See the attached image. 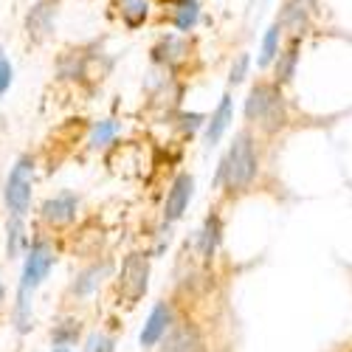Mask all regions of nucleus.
<instances>
[{
    "label": "nucleus",
    "mask_w": 352,
    "mask_h": 352,
    "mask_svg": "<svg viewBox=\"0 0 352 352\" xmlns=\"http://www.w3.org/2000/svg\"><path fill=\"white\" fill-rule=\"evenodd\" d=\"M54 259H56L54 248L45 240H37L25 256V268H23V279H20V290H17V307H14V321H17L20 333H25L28 324H32V296L43 285V279L51 274Z\"/></svg>",
    "instance_id": "f257e3e1"
},
{
    "label": "nucleus",
    "mask_w": 352,
    "mask_h": 352,
    "mask_svg": "<svg viewBox=\"0 0 352 352\" xmlns=\"http://www.w3.org/2000/svg\"><path fill=\"white\" fill-rule=\"evenodd\" d=\"M256 153H254V141L248 133H240L234 138L231 150L226 161L220 164V181H226L228 189H245L256 178Z\"/></svg>",
    "instance_id": "f03ea898"
},
{
    "label": "nucleus",
    "mask_w": 352,
    "mask_h": 352,
    "mask_svg": "<svg viewBox=\"0 0 352 352\" xmlns=\"http://www.w3.org/2000/svg\"><path fill=\"white\" fill-rule=\"evenodd\" d=\"M245 119L248 122H262L265 127L276 130L285 124V102H282V91L274 82H259L254 91L248 94L245 102Z\"/></svg>",
    "instance_id": "7ed1b4c3"
},
{
    "label": "nucleus",
    "mask_w": 352,
    "mask_h": 352,
    "mask_svg": "<svg viewBox=\"0 0 352 352\" xmlns=\"http://www.w3.org/2000/svg\"><path fill=\"white\" fill-rule=\"evenodd\" d=\"M32 186H34V161L23 155L12 172H9V181H6V206L14 217H23L32 206Z\"/></svg>",
    "instance_id": "20e7f679"
},
{
    "label": "nucleus",
    "mask_w": 352,
    "mask_h": 352,
    "mask_svg": "<svg viewBox=\"0 0 352 352\" xmlns=\"http://www.w3.org/2000/svg\"><path fill=\"white\" fill-rule=\"evenodd\" d=\"M146 285H150V259H146V254H130L122 265V296L127 302H138L146 293Z\"/></svg>",
    "instance_id": "39448f33"
},
{
    "label": "nucleus",
    "mask_w": 352,
    "mask_h": 352,
    "mask_svg": "<svg viewBox=\"0 0 352 352\" xmlns=\"http://www.w3.org/2000/svg\"><path fill=\"white\" fill-rule=\"evenodd\" d=\"M158 352H206V344L192 321H178L164 333Z\"/></svg>",
    "instance_id": "423d86ee"
},
{
    "label": "nucleus",
    "mask_w": 352,
    "mask_h": 352,
    "mask_svg": "<svg viewBox=\"0 0 352 352\" xmlns=\"http://www.w3.org/2000/svg\"><path fill=\"white\" fill-rule=\"evenodd\" d=\"M192 189H195V181H192V175H178L166 195V203H164V220L175 223V220H181L186 206H189V200H192Z\"/></svg>",
    "instance_id": "0eeeda50"
},
{
    "label": "nucleus",
    "mask_w": 352,
    "mask_h": 352,
    "mask_svg": "<svg viewBox=\"0 0 352 352\" xmlns=\"http://www.w3.org/2000/svg\"><path fill=\"white\" fill-rule=\"evenodd\" d=\"M54 17H56V3L54 0H40V3L28 12L25 17V28H28V37L32 40H45L54 28Z\"/></svg>",
    "instance_id": "6e6552de"
},
{
    "label": "nucleus",
    "mask_w": 352,
    "mask_h": 352,
    "mask_svg": "<svg viewBox=\"0 0 352 352\" xmlns=\"http://www.w3.org/2000/svg\"><path fill=\"white\" fill-rule=\"evenodd\" d=\"M169 327H172V307L166 302H161L153 307L150 318H146V324L141 330V346H155Z\"/></svg>",
    "instance_id": "1a4fd4ad"
},
{
    "label": "nucleus",
    "mask_w": 352,
    "mask_h": 352,
    "mask_svg": "<svg viewBox=\"0 0 352 352\" xmlns=\"http://www.w3.org/2000/svg\"><path fill=\"white\" fill-rule=\"evenodd\" d=\"M76 206H79V200L76 195L71 192H63V195H56L51 200H45V206H43V217L54 226H65L76 217Z\"/></svg>",
    "instance_id": "9d476101"
},
{
    "label": "nucleus",
    "mask_w": 352,
    "mask_h": 352,
    "mask_svg": "<svg viewBox=\"0 0 352 352\" xmlns=\"http://www.w3.org/2000/svg\"><path fill=\"white\" fill-rule=\"evenodd\" d=\"M231 119H234V110H231V96H223V99H220V104H217V110L212 113V122H209V127H206V144H209V146H214V144L223 138V133L228 130Z\"/></svg>",
    "instance_id": "9b49d317"
},
{
    "label": "nucleus",
    "mask_w": 352,
    "mask_h": 352,
    "mask_svg": "<svg viewBox=\"0 0 352 352\" xmlns=\"http://www.w3.org/2000/svg\"><path fill=\"white\" fill-rule=\"evenodd\" d=\"M296 65H299V40H293L290 48L282 51L276 60V85H287L296 76Z\"/></svg>",
    "instance_id": "f8f14e48"
},
{
    "label": "nucleus",
    "mask_w": 352,
    "mask_h": 352,
    "mask_svg": "<svg viewBox=\"0 0 352 352\" xmlns=\"http://www.w3.org/2000/svg\"><path fill=\"white\" fill-rule=\"evenodd\" d=\"M220 237H223V223H220L217 214H212L206 220V226H203V231H200V254L206 259H212V254L217 251Z\"/></svg>",
    "instance_id": "ddd939ff"
},
{
    "label": "nucleus",
    "mask_w": 352,
    "mask_h": 352,
    "mask_svg": "<svg viewBox=\"0 0 352 352\" xmlns=\"http://www.w3.org/2000/svg\"><path fill=\"white\" fill-rule=\"evenodd\" d=\"M186 54H189V45H186L181 37H166V40L155 48V60H161V63H166V65H175V63H181Z\"/></svg>",
    "instance_id": "4468645a"
},
{
    "label": "nucleus",
    "mask_w": 352,
    "mask_h": 352,
    "mask_svg": "<svg viewBox=\"0 0 352 352\" xmlns=\"http://www.w3.org/2000/svg\"><path fill=\"white\" fill-rule=\"evenodd\" d=\"M197 17H200V3L197 0H181L178 9H175V14H172V23H175L178 32H192Z\"/></svg>",
    "instance_id": "2eb2a0df"
},
{
    "label": "nucleus",
    "mask_w": 352,
    "mask_h": 352,
    "mask_svg": "<svg viewBox=\"0 0 352 352\" xmlns=\"http://www.w3.org/2000/svg\"><path fill=\"white\" fill-rule=\"evenodd\" d=\"M313 6V0H290V3L285 6V17H282V23L285 25H290L293 32H302L305 28V23H307V9Z\"/></svg>",
    "instance_id": "dca6fc26"
},
{
    "label": "nucleus",
    "mask_w": 352,
    "mask_h": 352,
    "mask_svg": "<svg viewBox=\"0 0 352 352\" xmlns=\"http://www.w3.org/2000/svg\"><path fill=\"white\" fill-rule=\"evenodd\" d=\"M279 37H282V25L274 23L268 32H265V40H262V51H259V65H271L279 54Z\"/></svg>",
    "instance_id": "f3484780"
},
{
    "label": "nucleus",
    "mask_w": 352,
    "mask_h": 352,
    "mask_svg": "<svg viewBox=\"0 0 352 352\" xmlns=\"http://www.w3.org/2000/svg\"><path fill=\"white\" fill-rule=\"evenodd\" d=\"M146 0H122V17L130 28H138L146 20Z\"/></svg>",
    "instance_id": "a211bd4d"
},
{
    "label": "nucleus",
    "mask_w": 352,
    "mask_h": 352,
    "mask_svg": "<svg viewBox=\"0 0 352 352\" xmlns=\"http://www.w3.org/2000/svg\"><path fill=\"white\" fill-rule=\"evenodd\" d=\"M102 274H104V268H99V265H91L87 271H82L76 276V282H74V293H76V296H87V293H91L102 282Z\"/></svg>",
    "instance_id": "6ab92c4d"
},
{
    "label": "nucleus",
    "mask_w": 352,
    "mask_h": 352,
    "mask_svg": "<svg viewBox=\"0 0 352 352\" xmlns=\"http://www.w3.org/2000/svg\"><path fill=\"white\" fill-rule=\"evenodd\" d=\"M76 338H79V321H63V324L54 330L56 346H71V344H76Z\"/></svg>",
    "instance_id": "aec40b11"
},
{
    "label": "nucleus",
    "mask_w": 352,
    "mask_h": 352,
    "mask_svg": "<svg viewBox=\"0 0 352 352\" xmlns=\"http://www.w3.org/2000/svg\"><path fill=\"white\" fill-rule=\"evenodd\" d=\"M116 133H119V124L107 119V122H99V124L94 127L91 141H94V146H104V144H110V141L116 138Z\"/></svg>",
    "instance_id": "412c9836"
},
{
    "label": "nucleus",
    "mask_w": 352,
    "mask_h": 352,
    "mask_svg": "<svg viewBox=\"0 0 352 352\" xmlns=\"http://www.w3.org/2000/svg\"><path fill=\"white\" fill-rule=\"evenodd\" d=\"M20 243H23V223H20V217H12V223H9V240H6L9 259H14L20 254Z\"/></svg>",
    "instance_id": "4be33fe9"
},
{
    "label": "nucleus",
    "mask_w": 352,
    "mask_h": 352,
    "mask_svg": "<svg viewBox=\"0 0 352 352\" xmlns=\"http://www.w3.org/2000/svg\"><path fill=\"white\" fill-rule=\"evenodd\" d=\"M113 346H116V341L110 336L94 333L91 338H87V344H85V352H113Z\"/></svg>",
    "instance_id": "5701e85b"
},
{
    "label": "nucleus",
    "mask_w": 352,
    "mask_h": 352,
    "mask_svg": "<svg viewBox=\"0 0 352 352\" xmlns=\"http://www.w3.org/2000/svg\"><path fill=\"white\" fill-rule=\"evenodd\" d=\"M248 65H251V56L248 54H240L237 60H234V65H231V85H240L243 79H245V74H248Z\"/></svg>",
    "instance_id": "b1692460"
},
{
    "label": "nucleus",
    "mask_w": 352,
    "mask_h": 352,
    "mask_svg": "<svg viewBox=\"0 0 352 352\" xmlns=\"http://www.w3.org/2000/svg\"><path fill=\"white\" fill-rule=\"evenodd\" d=\"M9 85H12V63L3 56V51H0V96L9 91Z\"/></svg>",
    "instance_id": "393cba45"
},
{
    "label": "nucleus",
    "mask_w": 352,
    "mask_h": 352,
    "mask_svg": "<svg viewBox=\"0 0 352 352\" xmlns=\"http://www.w3.org/2000/svg\"><path fill=\"white\" fill-rule=\"evenodd\" d=\"M0 302H3V285H0Z\"/></svg>",
    "instance_id": "a878e982"
},
{
    "label": "nucleus",
    "mask_w": 352,
    "mask_h": 352,
    "mask_svg": "<svg viewBox=\"0 0 352 352\" xmlns=\"http://www.w3.org/2000/svg\"><path fill=\"white\" fill-rule=\"evenodd\" d=\"M54 352H68V349H65V346H60V349H54Z\"/></svg>",
    "instance_id": "bb28decb"
},
{
    "label": "nucleus",
    "mask_w": 352,
    "mask_h": 352,
    "mask_svg": "<svg viewBox=\"0 0 352 352\" xmlns=\"http://www.w3.org/2000/svg\"><path fill=\"white\" fill-rule=\"evenodd\" d=\"M166 3H181V0H166Z\"/></svg>",
    "instance_id": "cd10ccee"
}]
</instances>
